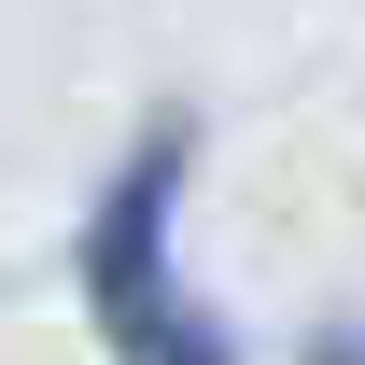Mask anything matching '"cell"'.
<instances>
[{"mask_svg": "<svg viewBox=\"0 0 365 365\" xmlns=\"http://www.w3.org/2000/svg\"><path fill=\"white\" fill-rule=\"evenodd\" d=\"M197 169H211V113H197V98H140L127 140L98 155L85 211H71V309H85L98 365H267L253 323L182 253Z\"/></svg>", "mask_w": 365, "mask_h": 365, "instance_id": "cell-1", "label": "cell"}, {"mask_svg": "<svg viewBox=\"0 0 365 365\" xmlns=\"http://www.w3.org/2000/svg\"><path fill=\"white\" fill-rule=\"evenodd\" d=\"M281 365H365V309L337 295V309H309L295 337H281Z\"/></svg>", "mask_w": 365, "mask_h": 365, "instance_id": "cell-2", "label": "cell"}]
</instances>
